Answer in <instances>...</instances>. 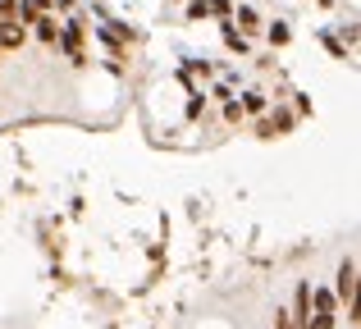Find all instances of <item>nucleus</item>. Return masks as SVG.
<instances>
[{
	"label": "nucleus",
	"instance_id": "20e7f679",
	"mask_svg": "<svg viewBox=\"0 0 361 329\" xmlns=\"http://www.w3.org/2000/svg\"><path fill=\"white\" fill-rule=\"evenodd\" d=\"M37 37H42V42H55V37H60L55 18H37Z\"/></svg>",
	"mask_w": 361,
	"mask_h": 329
},
{
	"label": "nucleus",
	"instance_id": "6e6552de",
	"mask_svg": "<svg viewBox=\"0 0 361 329\" xmlns=\"http://www.w3.org/2000/svg\"><path fill=\"white\" fill-rule=\"evenodd\" d=\"M188 14H192V18H206L211 9H206V0H188Z\"/></svg>",
	"mask_w": 361,
	"mask_h": 329
},
{
	"label": "nucleus",
	"instance_id": "39448f33",
	"mask_svg": "<svg viewBox=\"0 0 361 329\" xmlns=\"http://www.w3.org/2000/svg\"><path fill=\"white\" fill-rule=\"evenodd\" d=\"M238 110H252V115H261V110H265V97H261V92H247V101H243Z\"/></svg>",
	"mask_w": 361,
	"mask_h": 329
},
{
	"label": "nucleus",
	"instance_id": "7ed1b4c3",
	"mask_svg": "<svg viewBox=\"0 0 361 329\" xmlns=\"http://www.w3.org/2000/svg\"><path fill=\"white\" fill-rule=\"evenodd\" d=\"M311 302H316V311H325V316H334V293H325V288H320V293H311Z\"/></svg>",
	"mask_w": 361,
	"mask_h": 329
},
{
	"label": "nucleus",
	"instance_id": "1a4fd4ad",
	"mask_svg": "<svg viewBox=\"0 0 361 329\" xmlns=\"http://www.w3.org/2000/svg\"><path fill=\"white\" fill-rule=\"evenodd\" d=\"M270 42H274V46H283V42H288V27L274 23V27H270Z\"/></svg>",
	"mask_w": 361,
	"mask_h": 329
},
{
	"label": "nucleus",
	"instance_id": "9d476101",
	"mask_svg": "<svg viewBox=\"0 0 361 329\" xmlns=\"http://www.w3.org/2000/svg\"><path fill=\"white\" fill-rule=\"evenodd\" d=\"M206 9H211V14H220V18H224V14H229V0H206Z\"/></svg>",
	"mask_w": 361,
	"mask_h": 329
},
{
	"label": "nucleus",
	"instance_id": "0eeeda50",
	"mask_svg": "<svg viewBox=\"0 0 361 329\" xmlns=\"http://www.w3.org/2000/svg\"><path fill=\"white\" fill-rule=\"evenodd\" d=\"M14 9H18V0H0V23H9V18H14Z\"/></svg>",
	"mask_w": 361,
	"mask_h": 329
},
{
	"label": "nucleus",
	"instance_id": "423d86ee",
	"mask_svg": "<svg viewBox=\"0 0 361 329\" xmlns=\"http://www.w3.org/2000/svg\"><path fill=\"white\" fill-rule=\"evenodd\" d=\"M224 42H229V46H233V51H247V42H243V32H233V27H229V23H224Z\"/></svg>",
	"mask_w": 361,
	"mask_h": 329
},
{
	"label": "nucleus",
	"instance_id": "f257e3e1",
	"mask_svg": "<svg viewBox=\"0 0 361 329\" xmlns=\"http://www.w3.org/2000/svg\"><path fill=\"white\" fill-rule=\"evenodd\" d=\"M334 302L348 306V321L357 325V261L348 256L343 266H338V284H334Z\"/></svg>",
	"mask_w": 361,
	"mask_h": 329
},
{
	"label": "nucleus",
	"instance_id": "f03ea898",
	"mask_svg": "<svg viewBox=\"0 0 361 329\" xmlns=\"http://www.w3.org/2000/svg\"><path fill=\"white\" fill-rule=\"evenodd\" d=\"M238 27H243V32H256V27H261V18H256V9H252V5H243V9H238Z\"/></svg>",
	"mask_w": 361,
	"mask_h": 329
}]
</instances>
